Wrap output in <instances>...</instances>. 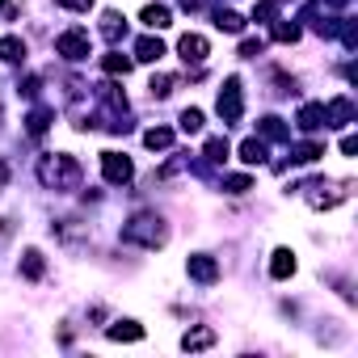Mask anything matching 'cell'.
I'll return each mask as SVG.
<instances>
[{
  "label": "cell",
  "mask_w": 358,
  "mask_h": 358,
  "mask_svg": "<svg viewBox=\"0 0 358 358\" xmlns=\"http://www.w3.org/2000/svg\"><path fill=\"white\" fill-rule=\"evenodd\" d=\"M262 139H274V143H282V139H291L287 135V127H282V118H262Z\"/></svg>",
  "instance_id": "d4e9b609"
},
{
  "label": "cell",
  "mask_w": 358,
  "mask_h": 358,
  "mask_svg": "<svg viewBox=\"0 0 358 358\" xmlns=\"http://www.w3.org/2000/svg\"><path fill=\"white\" fill-rule=\"evenodd\" d=\"M354 122V101L350 97H333L324 106V127H350Z\"/></svg>",
  "instance_id": "ba28073f"
},
{
  "label": "cell",
  "mask_w": 358,
  "mask_h": 358,
  "mask_svg": "<svg viewBox=\"0 0 358 358\" xmlns=\"http://www.w3.org/2000/svg\"><path fill=\"white\" fill-rule=\"evenodd\" d=\"M324 5H333V9H345V5H350V0H324Z\"/></svg>",
  "instance_id": "d590c367"
},
{
  "label": "cell",
  "mask_w": 358,
  "mask_h": 358,
  "mask_svg": "<svg viewBox=\"0 0 358 358\" xmlns=\"http://www.w3.org/2000/svg\"><path fill=\"white\" fill-rule=\"evenodd\" d=\"M101 173H106V182L110 186H127L131 177H135V164L118 152H101Z\"/></svg>",
  "instance_id": "5b68a950"
},
{
  "label": "cell",
  "mask_w": 358,
  "mask_h": 358,
  "mask_svg": "<svg viewBox=\"0 0 358 358\" xmlns=\"http://www.w3.org/2000/svg\"><path fill=\"white\" fill-rule=\"evenodd\" d=\"M345 186L341 182H308L303 186V199L316 207V211H329V207H337V203H345Z\"/></svg>",
  "instance_id": "3957f363"
},
{
  "label": "cell",
  "mask_w": 358,
  "mask_h": 358,
  "mask_svg": "<svg viewBox=\"0 0 358 358\" xmlns=\"http://www.w3.org/2000/svg\"><path fill=\"white\" fill-rule=\"evenodd\" d=\"M38 182L47 186V190H76L80 186V164L72 160V156H43L38 160Z\"/></svg>",
  "instance_id": "6da1fadb"
},
{
  "label": "cell",
  "mask_w": 358,
  "mask_h": 358,
  "mask_svg": "<svg viewBox=\"0 0 358 358\" xmlns=\"http://www.w3.org/2000/svg\"><path fill=\"white\" fill-rule=\"evenodd\" d=\"M341 152H345V156H354V152H358V139H354V135H345V139H341Z\"/></svg>",
  "instance_id": "836d02e7"
},
{
  "label": "cell",
  "mask_w": 358,
  "mask_h": 358,
  "mask_svg": "<svg viewBox=\"0 0 358 358\" xmlns=\"http://www.w3.org/2000/svg\"><path fill=\"white\" fill-rule=\"evenodd\" d=\"M262 51H266V43H262V38H245V43H241V55H245V59H257Z\"/></svg>",
  "instance_id": "1f68e13d"
},
{
  "label": "cell",
  "mask_w": 358,
  "mask_h": 358,
  "mask_svg": "<svg viewBox=\"0 0 358 358\" xmlns=\"http://www.w3.org/2000/svg\"><path fill=\"white\" fill-rule=\"evenodd\" d=\"M215 110H220V118H224L228 127H232V122H241V114H245V101H241V80H236V76H228V80H224Z\"/></svg>",
  "instance_id": "277c9868"
},
{
  "label": "cell",
  "mask_w": 358,
  "mask_h": 358,
  "mask_svg": "<svg viewBox=\"0 0 358 358\" xmlns=\"http://www.w3.org/2000/svg\"><path fill=\"white\" fill-rule=\"evenodd\" d=\"M143 143L152 152H164V148H173V131L169 127H152V131H143Z\"/></svg>",
  "instance_id": "ac0fdd59"
},
{
  "label": "cell",
  "mask_w": 358,
  "mask_h": 358,
  "mask_svg": "<svg viewBox=\"0 0 358 358\" xmlns=\"http://www.w3.org/2000/svg\"><path fill=\"white\" fill-rule=\"evenodd\" d=\"M182 345L186 350H207V345H215V329H190L182 337Z\"/></svg>",
  "instance_id": "d6986e66"
},
{
  "label": "cell",
  "mask_w": 358,
  "mask_h": 358,
  "mask_svg": "<svg viewBox=\"0 0 358 358\" xmlns=\"http://www.w3.org/2000/svg\"><path fill=\"white\" fill-rule=\"evenodd\" d=\"M101 34H106L110 43H118V38L127 34V22H122L118 13H106V17H101Z\"/></svg>",
  "instance_id": "cb8c5ba5"
},
{
  "label": "cell",
  "mask_w": 358,
  "mask_h": 358,
  "mask_svg": "<svg viewBox=\"0 0 358 358\" xmlns=\"http://www.w3.org/2000/svg\"><path fill=\"white\" fill-rule=\"evenodd\" d=\"M324 156V143H299V148H291V160H299V164H312V160H320Z\"/></svg>",
  "instance_id": "603a6c76"
},
{
  "label": "cell",
  "mask_w": 358,
  "mask_h": 358,
  "mask_svg": "<svg viewBox=\"0 0 358 358\" xmlns=\"http://www.w3.org/2000/svg\"><path fill=\"white\" fill-rule=\"evenodd\" d=\"M55 51H59L64 59L80 64V59H89V34H85V30H68V34L55 38Z\"/></svg>",
  "instance_id": "8992f818"
},
{
  "label": "cell",
  "mask_w": 358,
  "mask_h": 358,
  "mask_svg": "<svg viewBox=\"0 0 358 358\" xmlns=\"http://www.w3.org/2000/svg\"><path fill=\"white\" fill-rule=\"evenodd\" d=\"M278 17V0H257L253 5V22H274Z\"/></svg>",
  "instance_id": "f546056e"
},
{
  "label": "cell",
  "mask_w": 358,
  "mask_h": 358,
  "mask_svg": "<svg viewBox=\"0 0 358 358\" xmlns=\"http://www.w3.org/2000/svg\"><path fill=\"white\" fill-rule=\"evenodd\" d=\"M177 122H182V131H186V135H199V131H203V110H194V106H190V110H182V118H177Z\"/></svg>",
  "instance_id": "484cf974"
},
{
  "label": "cell",
  "mask_w": 358,
  "mask_h": 358,
  "mask_svg": "<svg viewBox=\"0 0 358 358\" xmlns=\"http://www.w3.org/2000/svg\"><path fill=\"white\" fill-rule=\"evenodd\" d=\"M0 59H5V64H22L26 59V43L13 38V34H5V38H0Z\"/></svg>",
  "instance_id": "2e32d148"
},
{
  "label": "cell",
  "mask_w": 358,
  "mask_h": 358,
  "mask_svg": "<svg viewBox=\"0 0 358 358\" xmlns=\"http://www.w3.org/2000/svg\"><path fill=\"white\" fill-rule=\"evenodd\" d=\"M177 51H182V59L186 64H207V55H211V47H207V38L203 34H182V43H177Z\"/></svg>",
  "instance_id": "52a82bcc"
},
{
  "label": "cell",
  "mask_w": 358,
  "mask_h": 358,
  "mask_svg": "<svg viewBox=\"0 0 358 358\" xmlns=\"http://www.w3.org/2000/svg\"><path fill=\"white\" fill-rule=\"evenodd\" d=\"M139 22H143L148 30H169V26H173V13H169V5H143Z\"/></svg>",
  "instance_id": "30bf717a"
},
{
  "label": "cell",
  "mask_w": 358,
  "mask_h": 358,
  "mask_svg": "<svg viewBox=\"0 0 358 358\" xmlns=\"http://www.w3.org/2000/svg\"><path fill=\"white\" fill-rule=\"evenodd\" d=\"M122 241L127 245H139V249H160L164 241H169V228H164V220L160 215H135L131 224H122Z\"/></svg>",
  "instance_id": "7a4b0ae2"
},
{
  "label": "cell",
  "mask_w": 358,
  "mask_h": 358,
  "mask_svg": "<svg viewBox=\"0 0 358 358\" xmlns=\"http://www.w3.org/2000/svg\"><path fill=\"white\" fill-rule=\"evenodd\" d=\"M224 190H228V194H249V190H253V177H245V173L224 177Z\"/></svg>",
  "instance_id": "f1b7e54d"
},
{
  "label": "cell",
  "mask_w": 358,
  "mask_h": 358,
  "mask_svg": "<svg viewBox=\"0 0 358 358\" xmlns=\"http://www.w3.org/2000/svg\"><path fill=\"white\" fill-rule=\"evenodd\" d=\"M106 337H110V341H139L143 329H139L135 320H114V324L106 329Z\"/></svg>",
  "instance_id": "5bb4252c"
},
{
  "label": "cell",
  "mask_w": 358,
  "mask_h": 358,
  "mask_svg": "<svg viewBox=\"0 0 358 358\" xmlns=\"http://www.w3.org/2000/svg\"><path fill=\"white\" fill-rule=\"evenodd\" d=\"M164 55V43L160 38H152V34H143L139 43H135V59H143V64H156Z\"/></svg>",
  "instance_id": "8fae6325"
},
{
  "label": "cell",
  "mask_w": 358,
  "mask_h": 358,
  "mask_svg": "<svg viewBox=\"0 0 358 358\" xmlns=\"http://www.w3.org/2000/svg\"><path fill=\"white\" fill-rule=\"evenodd\" d=\"M215 26H220L224 34H241V30H245V17L232 13V9H215Z\"/></svg>",
  "instance_id": "e0dca14e"
},
{
  "label": "cell",
  "mask_w": 358,
  "mask_h": 358,
  "mask_svg": "<svg viewBox=\"0 0 358 358\" xmlns=\"http://www.w3.org/2000/svg\"><path fill=\"white\" fill-rule=\"evenodd\" d=\"M173 89H177V76H152V85H148V93H152V97H160V101H164Z\"/></svg>",
  "instance_id": "4316f807"
},
{
  "label": "cell",
  "mask_w": 358,
  "mask_h": 358,
  "mask_svg": "<svg viewBox=\"0 0 358 358\" xmlns=\"http://www.w3.org/2000/svg\"><path fill=\"white\" fill-rule=\"evenodd\" d=\"M101 68H106L110 76H127V72H131V55H118V51H110V55H101Z\"/></svg>",
  "instance_id": "ffe728a7"
},
{
  "label": "cell",
  "mask_w": 358,
  "mask_h": 358,
  "mask_svg": "<svg viewBox=\"0 0 358 358\" xmlns=\"http://www.w3.org/2000/svg\"><path fill=\"white\" fill-rule=\"evenodd\" d=\"M5 186H9V164L0 160V190H5Z\"/></svg>",
  "instance_id": "e575fe53"
},
{
  "label": "cell",
  "mask_w": 358,
  "mask_h": 358,
  "mask_svg": "<svg viewBox=\"0 0 358 358\" xmlns=\"http://www.w3.org/2000/svg\"><path fill=\"white\" fill-rule=\"evenodd\" d=\"M270 274H274V278H291V274H295V253H291V249H274Z\"/></svg>",
  "instance_id": "9a60e30c"
},
{
  "label": "cell",
  "mask_w": 358,
  "mask_h": 358,
  "mask_svg": "<svg viewBox=\"0 0 358 358\" xmlns=\"http://www.w3.org/2000/svg\"><path fill=\"white\" fill-rule=\"evenodd\" d=\"M59 9H72V13H89L93 9V0H55Z\"/></svg>",
  "instance_id": "d6a6232c"
},
{
  "label": "cell",
  "mask_w": 358,
  "mask_h": 358,
  "mask_svg": "<svg viewBox=\"0 0 358 358\" xmlns=\"http://www.w3.org/2000/svg\"><path fill=\"white\" fill-rule=\"evenodd\" d=\"M274 38H278V43H299V26H295V22H278V26H274Z\"/></svg>",
  "instance_id": "4dcf8cb0"
},
{
  "label": "cell",
  "mask_w": 358,
  "mask_h": 358,
  "mask_svg": "<svg viewBox=\"0 0 358 358\" xmlns=\"http://www.w3.org/2000/svg\"><path fill=\"white\" fill-rule=\"evenodd\" d=\"M0 5H5V0H0Z\"/></svg>",
  "instance_id": "8d00e7d4"
},
{
  "label": "cell",
  "mask_w": 358,
  "mask_h": 358,
  "mask_svg": "<svg viewBox=\"0 0 358 358\" xmlns=\"http://www.w3.org/2000/svg\"><path fill=\"white\" fill-rule=\"evenodd\" d=\"M203 152H207V160H211V164H220V160L228 156V139H224V135H211Z\"/></svg>",
  "instance_id": "83f0119b"
},
{
  "label": "cell",
  "mask_w": 358,
  "mask_h": 358,
  "mask_svg": "<svg viewBox=\"0 0 358 358\" xmlns=\"http://www.w3.org/2000/svg\"><path fill=\"white\" fill-rule=\"evenodd\" d=\"M295 122H299V131H308V135H312V131H320V127H324V106H316V101H312V106H303Z\"/></svg>",
  "instance_id": "7c38bea8"
},
{
  "label": "cell",
  "mask_w": 358,
  "mask_h": 358,
  "mask_svg": "<svg viewBox=\"0 0 358 358\" xmlns=\"http://www.w3.org/2000/svg\"><path fill=\"white\" fill-rule=\"evenodd\" d=\"M186 270H190L194 282H215V278H220V262L207 257V253H194V257L186 262Z\"/></svg>",
  "instance_id": "9c48e42d"
},
{
  "label": "cell",
  "mask_w": 358,
  "mask_h": 358,
  "mask_svg": "<svg viewBox=\"0 0 358 358\" xmlns=\"http://www.w3.org/2000/svg\"><path fill=\"white\" fill-rule=\"evenodd\" d=\"M22 274H26L30 282H38V278L47 274V262H43L38 249H26V253H22Z\"/></svg>",
  "instance_id": "4fadbf2b"
},
{
  "label": "cell",
  "mask_w": 358,
  "mask_h": 358,
  "mask_svg": "<svg viewBox=\"0 0 358 358\" xmlns=\"http://www.w3.org/2000/svg\"><path fill=\"white\" fill-rule=\"evenodd\" d=\"M241 160L245 164H262L266 160V139H245L241 143Z\"/></svg>",
  "instance_id": "7402d4cb"
},
{
  "label": "cell",
  "mask_w": 358,
  "mask_h": 358,
  "mask_svg": "<svg viewBox=\"0 0 358 358\" xmlns=\"http://www.w3.org/2000/svg\"><path fill=\"white\" fill-rule=\"evenodd\" d=\"M26 127H30V135L38 139V135H47V127H51V110L47 106H38V110H30V118H26Z\"/></svg>",
  "instance_id": "44dd1931"
}]
</instances>
